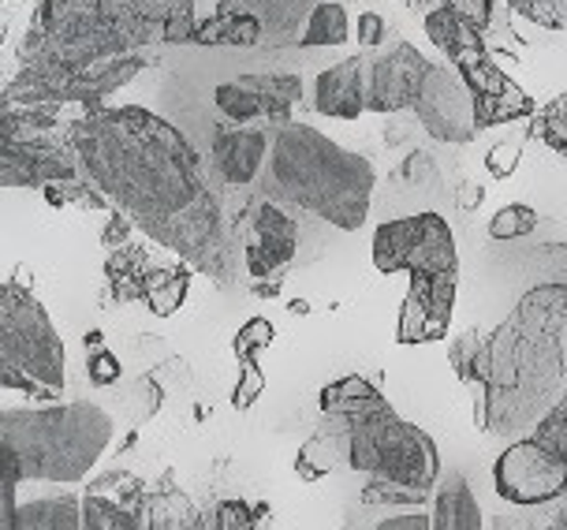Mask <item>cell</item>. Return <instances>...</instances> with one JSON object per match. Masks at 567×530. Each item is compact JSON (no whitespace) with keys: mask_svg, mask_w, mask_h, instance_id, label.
<instances>
[{"mask_svg":"<svg viewBox=\"0 0 567 530\" xmlns=\"http://www.w3.org/2000/svg\"><path fill=\"white\" fill-rule=\"evenodd\" d=\"M64 128L83 172L135 221V228L190 262L202 277L225 288L236 284L239 243L202 176L195 146L165 116L142 105H97Z\"/></svg>","mask_w":567,"mask_h":530,"instance_id":"cell-1","label":"cell"},{"mask_svg":"<svg viewBox=\"0 0 567 530\" xmlns=\"http://www.w3.org/2000/svg\"><path fill=\"white\" fill-rule=\"evenodd\" d=\"M478 430L515 437L534 430L567 396V284L542 281L485 336L478 366Z\"/></svg>","mask_w":567,"mask_h":530,"instance_id":"cell-2","label":"cell"},{"mask_svg":"<svg viewBox=\"0 0 567 530\" xmlns=\"http://www.w3.org/2000/svg\"><path fill=\"white\" fill-rule=\"evenodd\" d=\"M146 42H161V23L127 12L116 0H38L4 101L56 105L60 83L116 57L138 53Z\"/></svg>","mask_w":567,"mask_h":530,"instance_id":"cell-3","label":"cell"},{"mask_svg":"<svg viewBox=\"0 0 567 530\" xmlns=\"http://www.w3.org/2000/svg\"><path fill=\"white\" fill-rule=\"evenodd\" d=\"M373 187H378V172L370 157L343 150L318 128L288 120L269 142L261 191L269 198L310 210L332 228L359 232L370 217Z\"/></svg>","mask_w":567,"mask_h":530,"instance_id":"cell-4","label":"cell"},{"mask_svg":"<svg viewBox=\"0 0 567 530\" xmlns=\"http://www.w3.org/2000/svg\"><path fill=\"white\" fill-rule=\"evenodd\" d=\"M113 415L97 404H49L38 411L8 407L0 415V486L23 482H83L109 441H113Z\"/></svg>","mask_w":567,"mask_h":530,"instance_id":"cell-5","label":"cell"},{"mask_svg":"<svg viewBox=\"0 0 567 530\" xmlns=\"http://www.w3.org/2000/svg\"><path fill=\"white\" fill-rule=\"evenodd\" d=\"M0 385L42 404L60 400L68 385L64 340L49 310L19 281L0 284Z\"/></svg>","mask_w":567,"mask_h":530,"instance_id":"cell-6","label":"cell"},{"mask_svg":"<svg viewBox=\"0 0 567 530\" xmlns=\"http://www.w3.org/2000/svg\"><path fill=\"white\" fill-rule=\"evenodd\" d=\"M351 467L367 478H381V482H400L433 493L441 478V452L437 441L422 426L400 419L389 404L381 411L367 415L362 422H354Z\"/></svg>","mask_w":567,"mask_h":530,"instance_id":"cell-7","label":"cell"},{"mask_svg":"<svg viewBox=\"0 0 567 530\" xmlns=\"http://www.w3.org/2000/svg\"><path fill=\"white\" fill-rule=\"evenodd\" d=\"M373 265L381 273H460V251L449 221L437 213L389 221L373 232Z\"/></svg>","mask_w":567,"mask_h":530,"instance_id":"cell-8","label":"cell"},{"mask_svg":"<svg viewBox=\"0 0 567 530\" xmlns=\"http://www.w3.org/2000/svg\"><path fill=\"white\" fill-rule=\"evenodd\" d=\"M493 489L508 504L538 508L567 493V460L538 437H519L496 456Z\"/></svg>","mask_w":567,"mask_h":530,"instance_id":"cell-9","label":"cell"},{"mask_svg":"<svg viewBox=\"0 0 567 530\" xmlns=\"http://www.w3.org/2000/svg\"><path fill=\"white\" fill-rule=\"evenodd\" d=\"M86 176L79 150L64 131H30V135L0 139V180L4 187H49L60 180Z\"/></svg>","mask_w":567,"mask_h":530,"instance_id":"cell-10","label":"cell"},{"mask_svg":"<svg viewBox=\"0 0 567 530\" xmlns=\"http://www.w3.org/2000/svg\"><path fill=\"white\" fill-rule=\"evenodd\" d=\"M414 116L437 142L449 146H463V142L478 139V101L467 79L452 68L433 64L430 79H425L419 101H414Z\"/></svg>","mask_w":567,"mask_h":530,"instance_id":"cell-11","label":"cell"},{"mask_svg":"<svg viewBox=\"0 0 567 530\" xmlns=\"http://www.w3.org/2000/svg\"><path fill=\"white\" fill-rule=\"evenodd\" d=\"M296 239H299L296 221L277 202H269V195L258 198L255 206H247L239 247L243 258H247L250 281H280V273L296 258Z\"/></svg>","mask_w":567,"mask_h":530,"instance_id":"cell-12","label":"cell"},{"mask_svg":"<svg viewBox=\"0 0 567 530\" xmlns=\"http://www.w3.org/2000/svg\"><path fill=\"white\" fill-rule=\"evenodd\" d=\"M302 79L299 75H239L231 83H220L213 101L225 112L231 124H255V120H269V124H288V112L299 105Z\"/></svg>","mask_w":567,"mask_h":530,"instance_id":"cell-13","label":"cell"},{"mask_svg":"<svg viewBox=\"0 0 567 530\" xmlns=\"http://www.w3.org/2000/svg\"><path fill=\"white\" fill-rule=\"evenodd\" d=\"M460 273H411V288L403 295L396 340L400 344H430L441 340L452 325Z\"/></svg>","mask_w":567,"mask_h":530,"instance_id":"cell-14","label":"cell"},{"mask_svg":"<svg viewBox=\"0 0 567 530\" xmlns=\"http://www.w3.org/2000/svg\"><path fill=\"white\" fill-rule=\"evenodd\" d=\"M150 489L138 475L109 471L86 486L83 527L86 530H138L146 523Z\"/></svg>","mask_w":567,"mask_h":530,"instance_id":"cell-15","label":"cell"},{"mask_svg":"<svg viewBox=\"0 0 567 530\" xmlns=\"http://www.w3.org/2000/svg\"><path fill=\"white\" fill-rule=\"evenodd\" d=\"M430 71L433 64L414 45L400 42L396 49H389V53L373 60V68H370V101H367L370 112L414 109Z\"/></svg>","mask_w":567,"mask_h":530,"instance_id":"cell-16","label":"cell"},{"mask_svg":"<svg viewBox=\"0 0 567 530\" xmlns=\"http://www.w3.org/2000/svg\"><path fill=\"white\" fill-rule=\"evenodd\" d=\"M370 68L373 60L367 53L326 68L313 83V109L332 120H359L370 109Z\"/></svg>","mask_w":567,"mask_h":530,"instance_id":"cell-17","label":"cell"},{"mask_svg":"<svg viewBox=\"0 0 567 530\" xmlns=\"http://www.w3.org/2000/svg\"><path fill=\"white\" fill-rule=\"evenodd\" d=\"M269 142L261 128H247V124H231L220 128L213 135V169L217 176L228 183V187H247L261 176L269 161Z\"/></svg>","mask_w":567,"mask_h":530,"instance_id":"cell-18","label":"cell"},{"mask_svg":"<svg viewBox=\"0 0 567 530\" xmlns=\"http://www.w3.org/2000/svg\"><path fill=\"white\" fill-rule=\"evenodd\" d=\"M217 8L255 16L261 23V34H266V45L284 49V45L302 42V30H307V19L313 12V0H220Z\"/></svg>","mask_w":567,"mask_h":530,"instance_id":"cell-19","label":"cell"},{"mask_svg":"<svg viewBox=\"0 0 567 530\" xmlns=\"http://www.w3.org/2000/svg\"><path fill=\"white\" fill-rule=\"evenodd\" d=\"M351 430L354 426H348L343 419L321 415V426L302 441L296 456V475L302 482H321V478L332 475L337 467L343 463L351 467Z\"/></svg>","mask_w":567,"mask_h":530,"instance_id":"cell-20","label":"cell"},{"mask_svg":"<svg viewBox=\"0 0 567 530\" xmlns=\"http://www.w3.org/2000/svg\"><path fill=\"white\" fill-rule=\"evenodd\" d=\"M422 27H425V34H430V42L452 60L455 71L471 68L474 60H482V57H489V53H485V42H482V30L463 23V19L455 16L449 4L433 8V12L422 19Z\"/></svg>","mask_w":567,"mask_h":530,"instance_id":"cell-21","label":"cell"},{"mask_svg":"<svg viewBox=\"0 0 567 530\" xmlns=\"http://www.w3.org/2000/svg\"><path fill=\"white\" fill-rule=\"evenodd\" d=\"M318 407H321V415H332V419H343L348 426H354V422L367 419V415L389 407V400H384L378 385L367 381L362 374H348L321 389Z\"/></svg>","mask_w":567,"mask_h":530,"instance_id":"cell-22","label":"cell"},{"mask_svg":"<svg viewBox=\"0 0 567 530\" xmlns=\"http://www.w3.org/2000/svg\"><path fill=\"white\" fill-rule=\"evenodd\" d=\"M482 508L463 475H452L433 493V530H482Z\"/></svg>","mask_w":567,"mask_h":530,"instance_id":"cell-23","label":"cell"},{"mask_svg":"<svg viewBox=\"0 0 567 530\" xmlns=\"http://www.w3.org/2000/svg\"><path fill=\"white\" fill-rule=\"evenodd\" d=\"M190 269L195 265H154L146 273V284H142V303L157 314V318H172L190 295Z\"/></svg>","mask_w":567,"mask_h":530,"instance_id":"cell-24","label":"cell"},{"mask_svg":"<svg viewBox=\"0 0 567 530\" xmlns=\"http://www.w3.org/2000/svg\"><path fill=\"white\" fill-rule=\"evenodd\" d=\"M150 269H154V265H150L146 247L124 243V247L109 251V258H105L109 295H113L116 303H135V299H142V284H146V273Z\"/></svg>","mask_w":567,"mask_h":530,"instance_id":"cell-25","label":"cell"},{"mask_svg":"<svg viewBox=\"0 0 567 530\" xmlns=\"http://www.w3.org/2000/svg\"><path fill=\"white\" fill-rule=\"evenodd\" d=\"M79 527H83V501L75 493L19 504L12 519V530H79Z\"/></svg>","mask_w":567,"mask_h":530,"instance_id":"cell-26","label":"cell"},{"mask_svg":"<svg viewBox=\"0 0 567 530\" xmlns=\"http://www.w3.org/2000/svg\"><path fill=\"white\" fill-rule=\"evenodd\" d=\"M198 45H239V49H255L266 45V34H261V23L247 12H228V8H217L209 19L198 23Z\"/></svg>","mask_w":567,"mask_h":530,"instance_id":"cell-27","label":"cell"},{"mask_svg":"<svg viewBox=\"0 0 567 530\" xmlns=\"http://www.w3.org/2000/svg\"><path fill=\"white\" fill-rule=\"evenodd\" d=\"M474 101H478V128H501V124H512V120H534V112H538V101L515 83L504 86L501 94L474 98Z\"/></svg>","mask_w":567,"mask_h":530,"instance_id":"cell-28","label":"cell"},{"mask_svg":"<svg viewBox=\"0 0 567 530\" xmlns=\"http://www.w3.org/2000/svg\"><path fill=\"white\" fill-rule=\"evenodd\" d=\"M351 34V23H348V8L340 0H321L313 4V12L307 19V30H302V42L299 45H343Z\"/></svg>","mask_w":567,"mask_h":530,"instance_id":"cell-29","label":"cell"},{"mask_svg":"<svg viewBox=\"0 0 567 530\" xmlns=\"http://www.w3.org/2000/svg\"><path fill=\"white\" fill-rule=\"evenodd\" d=\"M146 523L150 527H202L198 508L187 501L184 489L176 486H161L157 493H150V508H146Z\"/></svg>","mask_w":567,"mask_h":530,"instance_id":"cell-30","label":"cell"},{"mask_svg":"<svg viewBox=\"0 0 567 530\" xmlns=\"http://www.w3.org/2000/svg\"><path fill=\"white\" fill-rule=\"evenodd\" d=\"M534 139H542L556 157L567 161V94L545 101L534 112Z\"/></svg>","mask_w":567,"mask_h":530,"instance_id":"cell-31","label":"cell"},{"mask_svg":"<svg viewBox=\"0 0 567 530\" xmlns=\"http://www.w3.org/2000/svg\"><path fill=\"white\" fill-rule=\"evenodd\" d=\"M86 377L94 389H113L120 381V374H124V366L113 351L105 348V340H101V333H90L86 336Z\"/></svg>","mask_w":567,"mask_h":530,"instance_id":"cell-32","label":"cell"},{"mask_svg":"<svg viewBox=\"0 0 567 530\" xmlns=\"http://www.w3.org/2000/svg\"><path fill=\"white\" fill-rule=\"evenodd\" d=\"M538 228V213L530 206H504L501 213L489 217V236L501 239V243H512V239H523Z\"/></svg>","mask_w":567,"mask_h":530,"instance_id":"cell-33","label":"cell"},{"mask_svg":"<svg viewBox=\"0 0 567 530\" xmlns=\"http://www.w3.org/2000/svg\"><path fill=\"white\" fill-rule=\"evenodd\" d=\"M362 501L367 504H408V508H422L430 501L425 489H411V486H400V482H381V478H367L362 486Z\"/></svg>","mask_w":567,"mask_h":530,"instance_id":"cell-34","label":"cell"},{"mask_svg":"<svg viewBox=\"0 0 567 530\" xmlns=\"http://www.w3.org/2000/svg\"><path fill=\"white\" fill-rule=\"evenodd\" d=\"M515 16L530 19L534 27L567 30V0H508Z\"/></svg>","mask_w":567,"mask_h":530,"instance_id":"cell-35","label":"cell"},{"mask_svg":"<svg viewBox=\"0 0 567 530\" xmlns=\"http://www.w3.org/2000/svg\"><path fill=\"white\" fill-rule=\"evenodd\" d=\"M272 336H277V329H272L269 318H250L243 329L236 333V344H231V351H236L239 366L243 363H258V355L269 348Z\"/></svg>","mask_w":567,"mask_h":530,"instance_id":"cell-36","label":"cell"},{"mask_svg":"<svg viewBox=\"0 0 567 530\" xmlns=\"http://www.w3.org/2000/svg\"><path fill=\"white\" fill-rule=\"evenodd\" d=\"M198 23H202V19L195 16V0H179V4L165 16V27H161V42H168V45L195 42V38H198Z\"/></svg>","mask_w":567,"mask_h":530,"instance_id":"cell-37","label":"cell"},{"mask_svg":"<svg viewBox=\"0 0 567 530\" xmlns=\"http://www.w3.org/2000/svg\"><path fill=\"white\" fill-rule=\"evenodd\" d=\"M482 344L485 336L478 329H467L463 336H455L452 348H449V363L460 381H474V366H478V355H482Z\"/></svg>","mask_w":567,"mask_h":530,"instance_id":"cell-38","label":"cell"},{"mask_svg":"<svg viewBox=\"0 0 567 530\" xmlns=\"http://www.w3.org/2000/svg\"><path fill=\"white\" fill-rule=\"evenodd\" d=\"M460 75L467 79V86L474 90V98H489V94H501L504 86H512V79L504 75V71L496 68L489 57L474 60L471 68H460Z\"/></svg>","mask_w":567,"mask_h":530,"instance_id":"cell-39","label":"cell"},{"mask_svg":"<svg viewBox=\"0 0 567 530\" xmlns=\"http://www.w3.org/2000/svg\"><path fill=\"white\" fill-rule=\"evenodd\" d=\"M530 434L538 437V441L549 445L553 452H560L564 460H567V396L556 407H549V415H545V419L534 426Z\"/></svg>","mask_w":567,"mask_h":530,"instance_id":"cell-40","label":"cell"},{"mask_svg":"<svg viewBox=\"0 0 567 530\" xmlns=\"http://www.w3.org/2000/svg\"><path fill=\"white\" fill-rule=\"evenodd\" d=\"M261 393H266V374H261V366L243 363L239 381H236V389H231V407H236V411H247V407L258 404Z\"/></svg>","mask_w":567,"mask_h":530,"instance_id":"cell-41","label":"cell"},{"mask_svg":"<svg viewBox=\"0 0 567 530\" xmlns=\"http://www.w3.org/2000/svg\"><path fill=\"white\" fill-rule=\"evenodd\" d=\"M255 523H258V516L247 501H220L213 519H202V527H220V530H243Z\"/></svg>","mask_w":567,"mask_h":530,"instance_id":"cell-42","label":"cell"},{"mask_svg":"<svg viewBox=\"0 0 567 530\" xmlns=\"http://www.w3.org/2000/svg\"><path fill=\"white\" fill-rule=\"evenodd\" d=\"M519 157H523V146H519V142L504 139V142H496L489 154H485V169H489V176H493V180H508L512 172L519 169Z\"/></svg>","mask_w":567,"mask_h":530,"instance_id":"cell-43","label":"cell"},{"mask_svg":"<svg viewBox=\"0 0 567 530\" xmlns=\"http://www.w3.org/2000/svg\"><path fill=\"white\" fill-rule=\"evenodd\" d=\"M441 4H449L463 23H471L474 30H482V34H485V27L493 23V0H441Z\"/></svg>","mask_w":567,"mask_h":530,"instance_id":"cell-44","label":"cell"},{"mask_svg":"<svg viewBox=\"0 0 567 530\" xmlns=\"http://www.w3.org/2000/svg\"><path fill=\"white\" fill-rule=\"evenodd\" d=\"M131 228H135V221H131L124 210L109 213V224L101 228V247H109V251L124 247V243H131Z\"/></svg>","mask_w":567,"mask_h":530,"instance_id":"cell-45","label":"cell"},{"mask_svg":"<svg viewBox=\"0 0 567 530\" xmlns=\"http://www.w3.org/2000/svg\"><path fill=\"white\" fill-rule=\"evenodd\" d=\"M400 176L408 183H430V180H437V165H433V157L425 154V150H414V154L403 161Z\"/></svg>","mask_w":567,"mask_h":530,"instance_id":"cell-46","label":"cell"},{"mask_svg":"<svg viewBox=\"0 0 567 530\" xmlns=\"http://www.w3.org/2000/svg\"><path fill=\"white\" fill-rule=\"evenodd\" d=\"M116 4H120V8H127V12H135V16L154 19V23L165 27V16L179 4V0H116Z\"/></svg>","mask_w":567,"mask_h":530,"instance_id":"cell-47","label":"cell"},{"mask_svg":"<svg viewBox=\"0 0 567 530\" xmlns=\"http://www.w3.org/2000/svg\"><path fill=\"white\" fill-rule=\"evenodd\" d=\"M359 42L367 49H378L384 42V19L378 12H362L359 16Z\"/></svg>","mask_w":567,"mask_h":530,"instance_id":"cell-48","label":"cell"},{"mask_svg":"<svg viewBox=\"0 0 567 530\" xmlns=\"http://www.w3.org/2000/svg\"><path fill=\"white\" fill-rule=\"evenodd\" d=\"M378 530H433V512H414V516H392V519H381Z\"/></svg>","mask_w":567,"mask_h":530,"instance_id":"cell-49","label":"cell"},{"mask_svg":"<svg viewBox=\"0 0 567 530\" xmlns=\"http://www.w3.org/2000/svg\"><path fill=\"white\" fill-rule=\"evenodd\" d=\"M542 258L549 262V273H553L549 281L567 284V243H560V247H549V251L542 254Z\"/></svg>","mask_w":567,"mask_h":530,"instance_id":"cell-50","label":"cell"},{"mask_svg":"<svg viewBox=\"0 0 567 530\" xmlns=\"http://www.w3.org/2000/svg\"><path fill=\"white\" fill-rule=\"evenodd\" d=\"M482 198H485V187H478V183H463V187L455 191V206L467 210V213L478 210V206H482Z\"/></svg>","mask_w":567,"mask_h":530,"instance_id":"cell-51","label":"cell"},{"mask_svg":"<svg viewBox=\"0 0 567 530\" xmlns=\"http://www.w3.org/2000/svg\"><path fill=\"white\" fill-rule=\"evenodd\" d=\"M400 4H403V8H411V12L419 16V19H425V16L433 12V8L441 4V0H400Z\"/></svg>","mask_w":567,"mask_h":530,"instance_id":"cell-52","label":"cell"},{"mask_svg":"<svg viewBox=\"0 0 567 530\" xmlns=\"http://www.w3.org/2000/svg\"><path fill=\"white\" fill-rule=\"evenodd\" d=\"M313 4H321V0H313ZM340 4H348V0H340Z\"/></svg>","mask_w":567,"mask_h":530,"instance_id":"cell-53","label":"cell"},{"mask_svg":"<svg viewBox=\"0 0 567 530\" xmlns=\"http://www.w3.org/2000/svg\"><path fill=\"white\" fill-rule=\"evenodd\" d=\"M4 4H8V0H4Z\"/></svg>","mask_w":567,"mask_h":530,"instance_id":"cell-54","label":"cell"}]
</instances>
